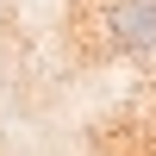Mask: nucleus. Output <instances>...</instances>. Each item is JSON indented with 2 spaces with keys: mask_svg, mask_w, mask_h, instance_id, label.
<instances>
[{
  "mask_svg": "<svg viewBox=\"0 0 156 156\" xmlns=\"http://www.w3.org/2000/svg\"><path fill=\"white\" fill-rule=\"evenodd\" d=\"M106 31H112V50H125V56L156 50V0H112Z\"/></svg>",
  "mask_w": 156,
  "mask_h": 156,
  "instance_id": "nucleus-1",
  "label": "nucleus"
}]
</instances>
